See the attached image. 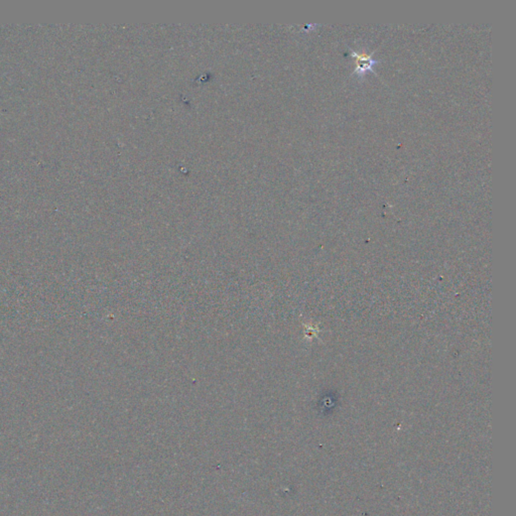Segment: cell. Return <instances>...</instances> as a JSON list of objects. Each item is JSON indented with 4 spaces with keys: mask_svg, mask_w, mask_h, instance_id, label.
I'll list each match as a JSON object with an SVG mask.
<instances>
[{
    "mask_svg": "<svg viewBox=\"0 0 516 516\" xmlns=\"http://www.w3.org/2000/svg\"><path fill=\"white\" fill-rule=\"evenodd\" d=\"M350 55H351V58L355 61V65H356L354 74L360 78L364 77L367 74V72L374 73L373 67L379 63V61L374 60L372 58V55L367 54L363 51L359 52V51H354L351 49Z\"/></svg>",
    "mask_w": 516,
    "mask_h": 516,
    "instance_id": "6da1fadb",
    "label": "cell"
}]
</instances>
